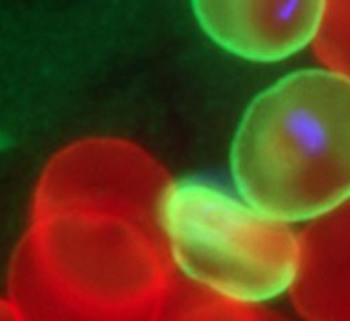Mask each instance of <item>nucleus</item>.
Returning a JSON list of instances; mask_svg holds the SVG:
<instances>
[{
	"label": "nucleus",
	"mask_w": 350,
	"mask_h": 321,
	"mask_svg": "<svg viewBox=\"0 0 350 321\" xmlns=\"http://www.w3.org/2000/svg\"><path fill=\"white\" fill-rule=\"evenodd\" d=\"M203 176L168 182L157 227L174 265L192 283L243 303L288 291L299 262L298 234Z\"/></svg>",
	"instance_id": "nucleus-2"
},
{
	"label": "nucleus",
	"mask_w": 350,
	"mask_h": 321,
	"mask_svg": "<svg viewBox=\"0 0 350 321\" xmlns=\"http://www.w3.org/2000/svg\"><path fill=\"white\" fill-rule=\"evenodd\" d=\"M325 0H192L204 33L254 62L286 59L312 44Z\"/></svg>",
	"instance_id": "nucleus-3"
},
{
	"label": "nucleus",
	"mask_w": 350,
	"mask_h": 321,
	"mask_svg": "<svg viewBox=\"0 0 350 321\" xmlns=\"http://www.w3.org/2000/svg\"><path fill=\"white\" fill-rule=\"evenodd\" d=\"M312 46L325 68L350 77V0H325Z\"/></svg>",
	"instance_id": "nucleus-5"
},
{
	"label": "nucleus",
	"mask_w": 350,
	"mask_h": 321,
	"mask_svg": "<svg viewBox=\"0 0 350 321\" xmlns=\"http://www.w3.org/2000/svg\"><path fill=\"white\" fill-rule=\"evenodd\" d=\"M230 171L240 197L284 222L350 200V77L302 69L258 94L234 134Z\"/></svg>",
	"instance_id": "nucleus-1"
},
{
	"label": "nucleus",
	"mask_w": 350,
	"mask_h": 321,
	"mask_svg": "<svg viewBox=\"0 0 350 321\" xmlns=\"http://www.w3.org/2000/svg\"><path fill=\"white\" fill-rule=\"evenodd\" d=\"M299 262L291 303L313 321H350V200L298 234Z\"/></svg>",
	"instance_id": "nucleus-4"
}]
</instances>
